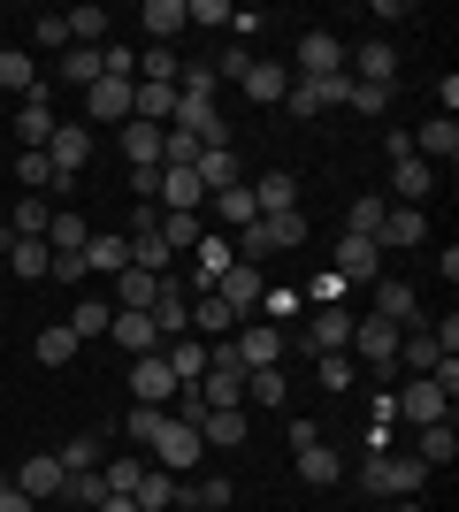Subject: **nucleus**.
Returning a JSON list of instances; mask_svg holds the SVG:
<instances>
[{"label":"nucleus","mask_w":459,"mask_h":512,"mask_svg":"<svg viewBox=\"0 0 459 512\" xmlns=\"http://www.w3.org/2000/svg\"><path fill=\"white\" fill-rule=\"evenodd\" d=\"M360 482H368L375 497H421L429 467H421L414 451H368V459H360Z\"/></svg>","instance_id":"obj_1"},{"label":"nucleus","mask_w":459,"mask_h":512,"mask_svg":"<svg viewBox=\"0 0 459 512\" xmlns=\"http://www.w3.org/2000/svg\"><path fill=\"white\" fill-rule=\"evenodd\" d=\"M284 329L276 321H261V314H245L238 329H230V352H238V367H284Z\"/></svg>","instance_id":"obj_2"},{"label":"nucleus","mask_w":459,"mask_h":512,"mask_svg":"<svg viewBox=\"0 0 459 512\" xmlns=\"http://www.w3.org/2000/svg\"><path fill=\"white\" fill-rule=\"evenodd\" d=\"M391 406L406 413V421H414V428H437V421H452V398H444V390L429 383V375H414V383H406V390H391Z\"/></svg>","instance_id":"obj_3"},{"label":"nucleus","mask_w":459,"mask_h":512,"mask_svg":"<svg viewBox=\"0 0 459 512\" xmlns=\"http://www.w3.org/2000/svg\"><path fill=\"white\" fill-rule=\"evenodd\" d=\"M46 161H54V176H62V184H77V169L92 161V130H85V123H54V138H46Z\"/></svg>","instance_id":"obj_4"},{"label":"nucleus","mask_w":459,"mask_h":512,"mask_svg":"<svg viewBox=\"0 0 459 512\" xmlns=\"http://www.w3.org/2000/svg\"><path fill=\"white\" fill-rule=\"evenodd\" d=\"M153 459H161V474H184V467H199V451H207V444H199V428H184V421H161V436H153Z\"/></svg>","instance_id":"obj_5"},{"label":"nucleus","mask_w":459,"mask_h":512,"mask_svg":"<svg viewBox=\"0 0 459 512\" xmlns=\"http://www.w3.org/2000/svg\"><path fill=\"white\" fill-rule=\"evenodd\" d=\"M215 299L245 321L253 306H261V268H253V260H230V268H222V283H215Z\"/></svg>","instance_id":"obj_6"},{"label":"nucleus","mask_w":459,"mask_h":512,"mask_svg":"<svg viewBox=\"0 0 459 512\" xmlns=\"http://www.w3.org/2000/svg\"><path fill=\"white\" fill-rule=\"evenodd\" d=\"M62 482H69V474H62V459H54V451H31V459L16 467V490L31 497V505H46V497H62Z\"/></svg>","instance_id":"obj_7"},{"label":"nucleus","mask_w":459,"mask_h":512,"mask_svg":"<svg viewBox=\"0 0 459 512\" xmlns=\"http://www.w3.org/2000/svg\"><path fill=\"white\" fill-rule=\"evenodd\" d=\"M192 176H199V192L215 199V192H230V184H245V161H238V146H207L192 161Z\"/></svg>","instance_id":"obj_8"},{"label":"nucleus","mask_w":459,"mask_h":512,"mask_svg":"<svg viewBox=\"0 0 459 512\" xmlns=\"http://www.w3.org/2000/svg\"><path fill=\"white\" fill-rule=\"evenodd\" d=\"M299 344L314 352V360H322V352H345V344H352V314H345V306H322V314L299 329Z\"/></svg>","instance_id":"obj_9"},{"label":"nucleus","mask_w":459,"mask_h":512,"mask_svg":"<svg viewBox=\"0 0 459 512\" xmlns=\"http://www.w3.org/2000/svg\"><path fill=\"white\" fill-rule=\"evenodd\" d=\"M131 390H138V406H161V413H169V398H176V375H169V360H161V352L131 360Z\"/></svg>","instance_id":"obj_10"},{"label":"nucleus","mask_w":459,"mask_h":512,"mask_svg":"<svg viewBox=\"0 0 459 512\" xmlns=\"http://www.w3.org/2000/svg\"><path fill=\"white\" fill-rule=\"evenodd\" d=\"M383 276V245L375 237H337V283H368Z\"/></svg>","instance_id":"obj_11"},{"label":"nucleus","mask_w":459,"mask_h":512,"mask_svg":"<svg viewBox=\"0 0 459 512\" xmlns=\"http://www.w3.org/2000/svg\"><path fill=\"white\" fill-rule=\"evenodd\" d=\"M131 77H100V85H92L85 92V115H92V123H131Z\"/></svg>","instance_id":"obj_12"},{"label":"nucleus","mask_w":459,"mask_h":512,"mask_svg":"<svg viewBox=\"0 0 459 512\" xmlns=\"http://www.w3.org/2000/svg\"><path fill=\"white\" fill-rule=\"evenodd\" d=\"M299 77H345V39L306 31V39H299Z\"/></svg>","instance_id":"obj_13"},{"label":"nucleus","mask_w":459,"mask_h":512,"mask_svg":"<svg viewBox=\"0 0 459 512\" xmlns=\"http://www.w3.org/2000/svg\"><path fill=\"white\" fill-rule=\"evenodd\" d=\"M391 192H398V207H421V199L437 192V169L421 153H406V161H391Z\"/></svg>","instance_id":"obj_14"},{"label":"nucleus","mask_w":459,"mask_h":512,"mask_svg":"<svg viewBox=\"0 0 459 512\" xmlns=\"http://www.w3.org/2000/svg\"><path fill=\"white\" fill-rule=\"evenodd\" d=\"M245 406H261V413H284V406H291V383H284V367H245Z\"/></svg>","instance_id":"obj_15"},{"label":"nucleus","mask_w":459,"mask_h":512,"mask_svg":"<svg viewBox=\"0 0 459 512\" xmlns=\"http://www.w3.org/2000/svg\"><path fill=\"white\" fill-rule=\"evenodd\" d=\"M85 214H69V207H54V214H46V253H54V260H77V253H85Z\"/></svg>","instance_id":"obj_16"},{"label":"nucleus","mask_w":459,"mask_h":512,"mask_svg":"<svg viewBox=\"0 0 459 512\" xmlns=\"http://www.w3.org/2000/svg\"><path fill=\"white\" fill-rule=\"evenodd\" d=\"M0 85L16 92V100H46V85H39V62H31L23 46H0Z\"/></svg>","instance_id":"obj_17"},{"label":"nucleus","mask_w":459,"mask_h":512,"mask_svg":"<svg viewBox=\"0 0 459 512\" xmlns=\"http://www.w3.org/2000/svg\"><path fill=\"white\" fill-rule=\"evenodd\" d=\"M161 360H169L176 390H192L199 375H207V344H199V337H169V344H161Z\"/></svg>","instance_id":"obj_18"},{"label":"nucleus","mask_w":459,"mask_h":512,"mask_svg":"<svg viewBox=\"0 0 459 512\" xmlns=\"http://www.w3.org/2000/svg\"><path fill=\"white\" fill-rule=\"evenodd\" d=\"M199 444H215V451H238L245 444V406H207V413H199Z\"/></svg>","instance_id":"obj_19"},{"label":"nucleus","mask_w":459,"mask_h":512,"mask_svg":"<svg viewBox=\"0 0 459 512\" xmlns=\"http://www.w3.org/2000/svg\"><path fill=\"white\" fill-rule=\"evenodd\" d=\"M238 85L253 92V107H284V92H291V69H284V62H253V69L238 77Z\"/></svg>","instance_id":"obj_20"},{"label":"nucleus","mask_w":459,"mask_h":512,"mask_svg":"<svg viewBox=\"0 0 459 512\" xmlns=\"http://www.w3.org/2000/svg\"><path fill=\"white\" fill-rule=\"evenodd\" d=\"M108 337L131 352V360H146V352H161V329H153V314H115L108 321Z\"/></svg>","instance_id":"obj_21"},{"label":"nucleus","mask_w":459,"mask_h":512,"mask_svg":"<svg viewBox=\"0 0 459 512\" xmlns=\"http://www.w3.org/2000/svg\"><path fill=\"white\" fill-rule=\"evenodd\" d=\"M421 237H429V214L421 207H391L383 230H375V245H398V253H406V245H421Z\"/></svg>","instance_id":"obj_22"},{"label":"nucleus","mask_w":459,"mask_h":512,"mask_svg":"<svg viewBox=\"0 0 459 512\" xmlns=\"http://www.w3.org/2000/svg\"><path fill=\"white\" fill-rule=\"evenodd\" d=\"M46 138H54V107H46V100H23L16 107V146L23 153H46Z\"/></svg>","instance_id":"obj_23"},{"label":"nucleus","mask_w":459,"mask_h":512,"mask_svg":"<svg viewBox=\"0 0 459 512\" xmlns=\"http://www.w3.org/2000/svg\"><path fill=\"white\" fill-rule=\"evenodd\" d=\"M253 207H261V214H291V207H299V176H291V169H268L261 184H253Z\"/></svg>","instance_id":"obj_24"},{"label":"nucleus","mask_w":459,"mask_h":512,"mask_svg":"<svg viewBox=\"0 0 459 512\" xmlns=\"http://www.w3.org/2000/svg\"><path fill=\"white\" fill-rule=\"evenodd\" d=\"M85 276H123V268H131V245H123V237H85Z\"/></svg>","instance_id":"obj_25"},{"label":"nucleus","mask_w":459,"mask_h":512,"mask_svg":"<svg viewBox=\"0 0 459 512\" xmlns=\"http://www.w3.org/2000/svg\"><path fill=\"white\" fill-rule=\"evenodd\" d=\"M444 352H437V337H429V321H414V329H398V367H414V375H429Z\"/></svg>","instance_id":"obj_26"},{"label":"nucleus","mask_w":459,"mask_h":512,"mask_svg":"<svg viewBox=\"0 0 459 512\" xmlns=\"http://www.w3.org/2000/svg\"><path fill=\"white\" fill-rule=\"evenodd\" d=\"M375 314H383V321H398V329H414V321H421L414 283H375Z\"/></svg>","instance_id":"obj_27"},{"label":"nucleus","mask_w":459,"mask_h":512,"mask_svg":"<svg viewBox=\"0 0 459 512\" xmlns=\"http://www.w3.org/2000/svg\"><path fill=\"white\" fill-rule=\"evenodd\" d=\"M230 245H222V237H199V268H192V291H184V299H199V291H215L222 283V268H230Z\"/></svg>","instance_id":"obj_28"},{"label":"nucleus","mask_w":459,"mask_h":512,"mask_svg":"<svg viewBox=\"0 0 459 512\" xmlns=\"http://www.w3.org/2000/svg\"><path fill=\"white\" fill-rule=\"evenodd\" d=\"M414 153H421V161H444V169H452V161H459V123H452V115H437V123L414 138Z\"/></svg>","instance_id":"obj_29"},{"label":"nucleus","mask_w":459,"mask_h":512,"mask_svg":"<svg viewBox=\"0 0 459 512\" xmlns=\"http://www.w3.org/2000/svg\"><path fill=\"white\" fill-rule=\"evenodd\" d=\"M123 153H131V169H161V123H123Z\"/></svg>","instance_id":"obj_30"},{"label":"nucleus","mask_w":459,"mask_h":512,"mask_svg":"<svg viewBox=\"0 0 459 512\" xmlns=\"http://www.w3.org/2000/svg\"><path fill=\"white\" fill-rule=\"evenodd\" d=\"M0 253H8V268H16V276H54V253H46V237H8Z\"/></svg>","instance_id":"obj_31"},{"label":"nucleus","mask_w":459,"mask_h":512,"mask_svg":"<svg viewBox=\"0 0 459 512\" xmlns=\"http://www.w3.org/2000/svg\"><path fill=\"white\" fill-rule=\"evenodd\" d=\"M131 505H138V512H169V505H176V474L146 467V474L131 482Z\"/></svg>","instance_id":"obj_32"},{"label":"nucleus","mask_w":459,"mask_h":512,"mask_svg":"<svg viewBox=\"0 0 459 512\" xmlns=\"http://www.w3.org/2000/svg\"><path fill=\"white\" fill-rule=\"evenodd\" d=\"M138 23H146L153 46H169L176 31H184V0H146V8H138Z\"/></svg>","instance_id":"obj_33"},{"label":"nucleus","mask_w":459,"mask_h":512,"mask_svg":"<svg viewBox=\"0 0 459 512\" xmlns=\"http://www.w3.org/2000/svg\"><path fill=\"white\" fill-rule=\"evenodd\" d=\"M123 245H131V268H146V276H169V245H161V230H131L123 237Z\"/></svg>","instance_id":"obj_34"},{"label":"nucleus","mask_w":459,"mask_h":512,"mask_svg":"<svg viewBox=\"0 0 459 512\" xmlns=\"http://www.w3.org/2000/svg\"><path fill=\"white\" fill-rule=\"evenodd\" d=\"M131 115H138V123H161V130H169V115H176V85H138V92H131Z\"/></svg>","instance_id":"obj_35"},{"label":"nucleus","mask_w":459,"mask_h":512,"mask_svg":"<svg viewBox=\"0 0 459 512\" xmlns=\"http://www.w3.org/2000/svg\"><path fill=\"white\" fill-rule=\"evenodd\" d=\"M452 451H459V428H452V421H437V428H421L414 459H421V467H452Z\"/></svg>","instance_id":"obj_36"},{"label":"nucleus","mask_w":459,"mask_h":512,"mask_svg":"<svg viewBox=\"0 0 459 512\" xmlns=\"http://www.w3.org/2000/svg\"><path fill=\"white\" fill-rule=\"evenodd\" d=\"M215 214L230 222V230H253V222H261V207H253V184H230V192H215Z\"/></svg>","instance_id":"obj_37"},{"label":"nucleus","mask_w":459,"mask_h":512,"mask_svg":"<svg viewBox=\"0 0 459 512\" xmlns=\"http://www.w3.org/2000/svg\"><path fill=\"white\" fill-rule=\"evenodd\" d=\"M54 199H8V237H46Z\"/></svg>","instance_id":"obj_38"},{"label":"nucleus","mask_w":459,"mask_h":512,"mask_svg":"<svg viewBox=\"0 0 459 512\" xmlns=\"http://www.w3.org/2000/svg\"><path fill=\"white\" fill-rule=\"evenodd\" d=\"M62 85H100V46H62Z\"/></svg>","instance_id":"obj_39"},{"label":"nucleus","mask_w":459,"mask_h":512,"mask_svg":"<svg viewBox=\"0 0 459 512\" xmlns=\"http://www.w3.org/2000/svg\"><path fill=\"white\" fill-rule=\"evenodd\" d=\"M337 474H345V459H337V451H322V444H306V451H299V482H314V490H329Z\"/></svg>","instance_id":"obj_40"},{"label":"nucleus","mask_w":459,"mask_h":512,"mask_svg":"<svg viewBox=\"0 0 459 512\" xmlns=\"http://www.w3.org/2000/svg\"><path fill=\"white\" fill-rule=\"evenodd\" d=\"M69 360H77V329H69V321L39 329V367H69Z\"/></svg>","instance_id":"obj_41"},{"label":"nucleus","mask_w":459,"mask_h":512,"mask_svg":"<svg viewBox=\"0 0 459 512\" xmlns=\"http://www.w3.org/2000/svg\"><path fill=\"white\" fill-rule=\"evenodd\" d=\"M108 321H115V306H108V299H77L69 329H77V344H85V337H108Z\"/></svg>","instance_id":"obj_42"},{"label":"nucleus","mask_w":459,"mask_h":512,"mask_svg":"<svg viewBox=\"0 0 459 512\" xmlns=\"http://www.w3.org/2000/svg\"><path fill=\"white\" fill-rule=\"evenodd\" d=\"M199 237H207V230H199V214H161V245H169V253H192Z\"/></svg>","instance_id":"obj_43"},{"label":"nucleus","mask_w":459,"mask_h":512,"mask_svg":"<svg viewBox=\"0 0 459 512\" xmlns=\"http://www.w3.org/2000/svg\"><path fill=\"white\" fill-rule=\"evenodd\" d=\"M62 497H69V505H100V497H115V490H108V474H100V467H85V474H69V482H62Z\"/></svg>","instance_id":"obj_44"},{"label":"nucleus","mask_w":459,"mask_h":512,"mask_svg":"<svg viewBox=\"0 0 459 512\" xmlns=\"http://www.w3.org/2000/svg\"><path fill=\"white\" fill-rule=\"evenodd\" d=\"M108 39V8H77L69 16V46H100Z\"/></svg>","instance_id":"obj_45"},{"label":"nucleus","mask_w":459,"mask_h":512,"mask_svg":"<svg viewBox=\"0 0 459 512\" xmlns=\"http://www.w3.org/2000/svg\"><path fill=\"white\" fill-rule=\"evenodd\" d=\"M138 77H146V85H176V77H184V62H176L169 46H146V62H138Z\"/></svg>","instance_id":"obj_46"},{"label":"nucleus","mask_w":459,"mask_h":512,"mask_svg":"<svg viewBox=\"0 0 459 512\" xmlns=\"http://www.w3.org/2000/svg\"><path fill=\"white\" fill-rule=\"evenodd\" d=\"M383 214H391L383 199H352V214H345V237H375V230H383Z\"/></svg>","instance_id":"obj_47"},{"label":"nucleus","mask_w":459,"mask_h":512,"mask_svg":"<svg viewBox=\"0 0 459 512\" xmlns=\"http://www.w3.org/2000/svg\"><path fill=\"white\" fill-rule=\"evenodd\" d=\"M54 459H62V474H85V467H100V436H77V444H62Z\"/></svg>","instance_id":"obj_48"},{"label":"nucleus","mask_w":459,"mask_h":512,"mask_svg":"<svg viewBox=\"0 0 459 512\" xmlns=\"http://www.w3.org/2000/svg\"><path fill=\"white\" fill-rule=\"evenodd\" d=\"M352 115H368V123H383V107H391V85H352Z\"/></svg>","instance_id":"obj_49"},{"label":"nucleus","mask_w":459,"mask_h":512,"mask_svg":"<svg viewBox=\"0 0 459 512\" xmlns=\"http://www.w3.org/2000/svg\"><path fill=\"white\" fill-rule=\"evenodd\" d=\"M184 497H192L199 512H222V505H230L238 490H230V474H207V482H199V490H184Z\"/></svg>","instance_id":"obj_50"},{"label":"nucleus","mask_w":459,"mask_h":512,"mask_svg":"<svg viewBox=\"0 0 459 512\" xmlns=\"http://www.w3.org/2000/svg\"><path fill=\"white\" fill-rule=\"evenodd\" d=\"M161 421H169V413H161V406H131V421H123V428H131V444L146 451L153 436H161Z\"/></svg>","instance_id":"obj_51"},{"label":"nucleus","mask_w":459,"mask_h":512,"mask_svg":"<svg viewBox=\"0 0 459 512\" xmlns=\"http://www.w3.org/2000/svg\"><path fill=\"white\" fill-rule=\"evenodd\" d=\"M230 16H238L230 0H184V23H215V31H230Z\"/></svg>","instance_id":"obj_52"},{"label":"nucleus","mask_w":459,"mask_h":512,"mask_svg":"<svg viewBox=\"0 0 459 512\" xmlns=\"http://www.w3.org/2000/svg\"><path fill=\"white\" fill-rule=\"evenodd\" d=\"M207 69H215V77H245V69H253V46H245V39H230V46H222V54H215Z\"/></svg>","instance_id":"obj_53"},{"label":"nucleus","mask_w":459,"mask_h":512,"mask_svg":"<svg viewBox=\"0 0 459 512\" xmlns=\"http://www.w3.org/2000/svg\"><path fill=\"white\" fill-rule=\"evenodd\" d=\"M31 46L62 54V46H69V16H39V23H31Z\"/></svg>","instance_id":"obj_54"},{"label":"nucleus","mask_w":459,"mask_h":512,"mask_svg":"<svg viewBox=\"0 0 459 512\" xmlns=\"http://www.w3.org/2000/svg\"><path fill=\"white\" fill-rule=\"evenodd\" d=\"M314 367H322V390H352V375H360V367H352L345 352H322Z\"/></svg>","instance_id":"obj_55"},{"label":"nucleus","mask_w":459,"mask_h":512,"mask_svg":"<svg viewBox=\"0 0 459 512\" xmlns=\"http://www.w3.org/2000/svg\"><path fill=\"white\" fill-rule=\"evenodd\" d=\"M0 512H39V505H31V497H23L16 482H0Z\"/></svg>","instance_id":"obj_56"},{"label":"nucleus","mask_w":459,"mask_h":512,"mask_svg":"<svg viewBox=\"0 0 459 512\" xmlns=\"http://www.w3.org/2000/svg\"><path fill=\"white\" fill-rule=\"evenodd\" d=\"M92 512H138V505H131V497H100Z\"/></svg>","instance_id":"obj_57"},{"label":"nucleus","mask_w":459,"mask_h":512,"mask_svg":"<svg viewBox=\"0 0 459 512\" xmlns=\"http://www.w3.org/2000/svg\"><path fill=\"white\" fill-rule=\"evenodd\" d=\"M398 512H429V505H421V497H398Z\"/></svg>","instance_id":"obj_58"},{"label":"nucleus","mask_w":459,"mask_h":512,"mask_svg":"<svg viewBox=\"0 0 459 512\" xmlns=\"http://www.w3.org/2000/svg\"><path fill=\"white\" fill-rule=\"evenodd\" d=\"M0 245H8V199H0Z\"/></svg>","instance_id":"obj_59"},{"label":"nucleus","mask_w":459,"mask_h":512,"mask_svg":"<svg viewBox=\"0 0 459 512\" xmlns=\"http://www.w3.org/2000/svg\"><path fill=\"white\" fill-rule=\"evenodd\" d=\"M176 512H199V505H192V497H184V490H176Z\"/></svg>","instance_id":"obj_60"}]
</instances>
